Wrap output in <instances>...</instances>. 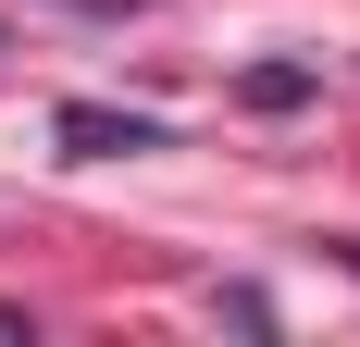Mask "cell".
I'll return each mask as SVG.
<instances>
[{
    "instance_id": "6da1fadb",
    "label": "cell",
    "mask_w": 360,
    "mask_h": 347,
    "mask_svg": "<svg viewBox=\"0 0 360 347\" xmlns=\"http://www.w3.org/2000/svg\"><path fill=\"white\" fill-rule=\"evenodd\" d=\"M63 149L75 162H112V149H162L149 112H100V100H63Z\"/></svg>"
},
{
    "instance_id": "7a4b0ae2",
    "label": "cell",
    "mask_w": 360,
    "mask_h": 347,
    "mask_svg": "<svg viewBox=\"0 0 360 347\" xmlns=\"http://www.w3.org/2000/svg\"><path fill=\"white\" fill-rule=\"evenodd\" d=\"M249 100H261V112H298V100H311V74H298V63H261V74H249Z\"/></svg>"
},
{
    "instance_id": "3957f363",
    "label": "cell",
    "mask_w": 360,
    "mask_h": 347,
    "mask_svg": "<svg viewBox=\"0 0 360 347\" xmlns=\"http://www.w3.org/2000/svg\"><path fill=\"white\" fill-rule=\"evenodd\" d=\"M335 261H348V273H360V236H348V248H335Z\"/></svg>"
}]
</instances>
